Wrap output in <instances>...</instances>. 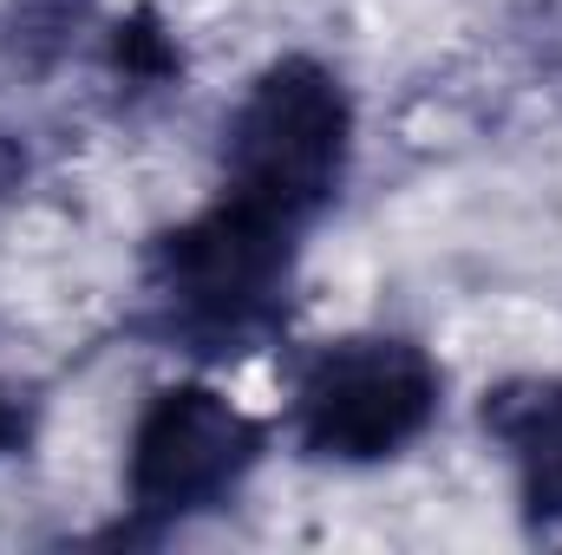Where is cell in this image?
Masks as SVG:
<instances>
[{
    "instance_id": "obj_1",
    "label": "cell",
    "mask_w": 562,
    "mask_h": 555,
    "mask_svg": "<svg viewBox=\"0 0 562 555\" xmlns=\"http://www.w3.org/2000/svg\"><path fill=\"white\" fill-rule=\"evenodd\" d=\"M288 242H294L288 223L236 196L170 229L150 256V307L164 314V333L210 353L249 347L281 307Z\"/></svg>"
},
{
    "instance_id": "obj_2",
    "label": "cell",
    "mask_w": 562,
    "mask_h": 555,
    "mask_svg": "<svg viewBox=\"0 0 562 555\" xmlns=\"http://www.w3.org/2000/svg\"><path fill=\"white\" fill-rule=\"evenodd\" d=\"M347 138L353 105L340 79L314 59H281L249 86V99L229 118V196L301 229L321 203H334L347 177Z\"/></svg>"
},
{
    "instance_id": "obj_3",
    "label": "cell",
    "mask_w": 562,
    "mask_h": 555,
    "mask_svg": "<svg viewBox=\"0 0 562 555\" xmlns=\"http://www.w3.org/2000/svg\"><path fill=\"white\" fill-rule=\"evenodd\" d=\"M438 412V366L413 340L360 333L340 347H321L294 393L301 451L334 464H373L419 438Z\"/></svg>"
},
{
    "instance_id": "obj_4",
    "label": "cell",
    "mask_w": 562,
    "mask_h": 555,
    "mask_svg": "<svg viewBox=\"0 0 562 555\" xmlns=\"http://www.w3.org/2000/svg\"><path fill=\"white\" fill-rule=\"evenodd\" d=\"M262 431L210 386H170L150 399L132 438V503L144 517L210 510L256 464Z\"/></svg>"
},
{
    "instance_id": "obj_5",
    "label": "cell",
    "mask_w": 562,
    "mask_h": 555,
    "mask_svg": "<svg viewBox=\"0 0 562 555\" xmlns=\"http://www.w3.org/2000/svg\"><path fill=\"white\" fill-rule=\"evenodd\" d=\"M491 431L510 444L517 471H524V497L537 517H562V380H530L497 393L491 406Z\"/></svg>"
},
{
    "instance_id": "obj_6",
    "label": "cell",
    "mask_w": 562,
    "mask_h": 555,
    "mask_svg": "<svg viewBox=\"0 0 562 555\" xmlns=\"http://www.w3.org/2000/svg\"><path fill=\"white\" fill-rule=\"evenodd\" d=\"M20 183H26V150H20L13 132H0V203H7Z\"/></svg>"
},
{
    "instance_id": "obj_7",
    "label": "cell",
    "mask_w": 562,
    "mask_h": 555,
    "mask_svg": "<svg viewBox=\"0 0 562 555\" xmlns=\"http://www.w3.org/2000/svg\"><path fill=\"white\" fill-rule=\"evenodd\" d=\"M13 438V406H7V393H0V444Z\"/></svg>"
}]
</instances>
